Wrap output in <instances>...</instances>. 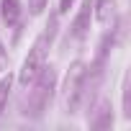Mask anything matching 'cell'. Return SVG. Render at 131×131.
<instances>
[{"instance_id":"7","label":"cell","mask_w":131,"mask_h":131,"mask_svg":"<svg viewBox=\"0 0 131 131\" xmlns=\"http://www.w3.org/2000/svg\"><path fill=\"white\" fill-rule=\"evenodd\" d=\"M116 16V0H93V18L108 23Z\"/></svg>"},{"instance_id":"3","label":"cell","mask_w":131,"mask_h":131,"mask_svg":"<svg viewBox=\"0 0 131 131\" xmlns=\"http://www.w3.org/2000/svg\"><path fill=\"white\" fill-rule=\"evenodd\" d=\"M90 95V80H88V64L85 62H72L67 77H64V113L75 116L80 113L85 98Z\"/></svg>"},{"instance_id":"9","label":"cell","mask_w":131,"mask_h":131,"mask_svg":"<svg viewBox=\"0 0 131 131\" xmlns=\"http://www.w3.org/2000/svg\"><path fill=\"white\" fill-rule=\"evenodd\" d=\"M10 90H13V75H5L3 80H0V116H3V113H5V108H8Z\"/></svg>"},{"instance_id":"6","label":"cell","mask_w":131,"mask_h":131,"mask_svg":"<svg viewBox=\"0 0 131 131\" xmlns=\"http://www.w3.org/2000/svg\"><path fill=\"white\" fill-rule=\"evenodd\" d=\"M0 16H3V23L13 31H18L21 18H23V5L21 0H0Z\"/></svg>"},{"instance_id":"8","label":"cell","mask_w":131,"mask_h":131,"mask_svg":"<svg viewBox=\"0 0 131 131\" xmlns=\"http://www.w3.org/2000/svg\"><path fill=\"white\" fill-rule=\"evenodd\" d=\"M121 116L131 118V88H128V75H123V85H121Z\"/></svg>"},{"instance_id":"4","label":"cell","mask_w":131,"mask_h":131,"mask_svg":"<svg viewBox=\"0 0 131 131\" xmlns=\"http://www.w3.org/2000/svg\"><path fill=\"white\" fill-rule=\"evenodd\" d=\"M90 21H93V0H82L72 23H70V39L75 44H82L90 34Z\"/></svg>"},{"instance_id":"1","label":"cell","mask_w":131,"mask_h":131,"mask_svg":"<svg viewBox=\"0 0 131 131\" xmlns=\"http://www.w3.org/2000/svg\"><path fill=\"white\" fill-rule=\"evenodd\" d=\"M31 85L34 88L28 90V95H26V100L21 105V116L36 121V118H41L46 113V108H49V103L54 98V90H57V70L44 64L41 72L34 77Z\"/></svg>"},{"instance_id":"10","label":"cell","mask_w":131,"mask_h":131,"mask_svg":"<svg viewBox=\"0 0 131 131\" xmlns=\"http://www.w3.org/2000/svg\"><path fill=\"white\" fill-rule=\"evenodd\" d=\"M46 3H49V0H28V13L31 16H41L44 8H46Z\"/></svg>"},{"instance_id":"12","label":"cell","mask_w":131,"mask_h":131,"mask_svg":"<svg viewBox=\"0 0 131 131\" xmlns=\"http://www.w3.org/2000/svg\"><path fill=\"white\" fill-rule=\"evenodd\" d=\"M5 64H8V51H5V46H3V41H0V72L5 70Z\"/></svg>"},{"instance_id":"5","label":"cell","mask_w":131,"mask_h":131,"mask_svg":"<svg viewBox=\"0 0 131 131\" xmlns=\"http://www.w3.org/2000/svg\"><path fill=\"white\" fill-rule=\"evenodd\" d=\"M88 123L90 128H111L113 126V105L111 100H100L90 108L88 113Z\"/></svg>"},{"instance_id":"11","label":"cell","mask_w":131,"mask_h":131,"mask_svg":"<svg viewBox=\"0 0 131 131\" xmlns=\"http://www.w3.org/2000/svg\"><path fill=\"white\" fill-rule=\"evenodd\" d=\"M75 5V0H59V8H57V13L59 16H64V13H70V8Z\"/></svg>"},{"instance_id":"2","label":"cell","mask_w":131,"mask_h":131,"mask_svg":"<svg viewBox=\"0 0 131 131\" xmlns=\"http://www.w3.org/2000/svg\"><path fill=\"white\" fill-rule=\"evenodd\" d=\"M54 36H57V16H54V18H49V26L36 36L34 46L28 49V57H26V59H23V64H21L18 82H21L23 88H28V85L34 82V77L41 72V67H44V62H46V54H49V46H51Z\"/></svg>"}]
</instances>
